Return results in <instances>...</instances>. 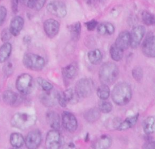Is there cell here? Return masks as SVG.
Segmentation results:
<instances>
[{
    "label": "cell",
    "instance_id": "6da1fadb",
    "mask_svg": "<svg viewBox=\"0 0 155 149\" xmlns=\"http://www.w3.org/2000/svg\"><path fill=\"white\" fill-rule=\"evenodd\" d=\"M132 90L130 85L125 82L117 83L113 88L111 98L117 105H127L131 99Z\"/></svg>",
    "mask_w": 155,
    "mask_h": 149
},
{
    "label": "cell",
    "instance_id": "7a4b0ae2",
    "mask_svg": "<svg viewBox=\"0 0 155 149\" xmlns=\"http://www.w3.org/2000/svg\"><path fill=\"white\" fill-rule=\"evenodd\" d=\"M119 70L113 62H107L102 65L99 71V78L102 84L110 85L118 78Z\"/></svg>",
    "mask_w": 155,
    "mask_h": 149
},
{
    "label": "cell",
    "instance_id": "3957f363",
    "mask_svg": "<svg viewBox=\"0 0 155 149\" xmlns=\"http://www.w3.org/2000/svg\"><path fill=\"white\" fill-rule=\"evenodd\" d=\"M36 116L26 113H17L11 119L12 125L20 130H26L33 126L36 122Z\"/></svg>",
    "mask_w": 155,
    "mask_h": 149
},
{
    "label": "cell",
    "instance_id": "277c9868",
    "mask_svg": "<svg viewBox=\"0 0 155 149\" xmlns=\"http://www.w3.org/2000/svg\"><path fill=\"white\" fill-rule=\"evenodd\" d=\"M22 62L27 68L33 71H40L45 66V60L42 56L30 53L24 55Z\"/></svg>",
    "mask_w": 155,
    "mask_h": 149
},
{
    "label": "cell",
    "instance_id": "5b68a950",
    "mask_svg": "<svg viewBox=\"0 0 155 149\" xmlns=\"http://www.w3.org/2000/svg\"><path fill=\"white\" fill-rule=\"evenodd\" d=\"M94 88V85L93 80L89 78H82L76 82L74 91L78 97L85 98L91 96Z\"/></svg>",
    "mask_w": 155,
    "mask_h": 149
},
{
    "label": "cell",
    "instance_id": "8992f818",
    "mask_svg": "<svg viewBox=\"0 0 155 149\" xmlns=\"http://www.w3.org/2000/svg\"><path fill=\"white\" fill-rule=\"evenodd\" d=\"M17 90L22 94H28L34 88V82L31 76L27 73H23L19 76L16 81Z\"/></svg>",
    "mask_w": 155,
    "mask_h": 149
},
{
    "label": "cell",
    "instance_id": "52a82bcc",
    "mask_svg": "<svg viewBox=\"0 0 155 149\" xmlns=\"http://www.w3.org/2000/svg\"><path fill=\"white\" fill-rule=\"evenodd\" d=\"M45 143L48 148L56 149L60 148L62 144V139L59 131L54 129L50 130L46 135Z\"/></svg>",
    "mask_w": 155,
    "mask_h": 149
},
{
    "label": "cell",
    "instance_id": "ba28073f",
    "mask_svg": "<svg viewBox=\"0 0 155 149\" xmlns=\"http://www.w3.org/2000/svg\"><path fill=\"white\" fill-rule=\"evenodd\" d=\"M47 9L51 15L59 18H64L67 15V8L65 4L61 1H53L48 3Z\"/></svg>",
    "mask_w": 155,
    "mask_h": 149
},
{
    "label": "cell",
    "instance_id": "9c48e42d",
    "mask_svg": "<svg viewBox=\"0 0 155 149\" xmlns=\"http://www.w3.org/2000/svg\"><path fill=\"white\" fill-rule=\"evenodd\" d=\"M142 51L147 57L154 58L155 56V39L152 33H149L146 36L142 45Z\"/></svg>",
    "mask_w": 155,
    "mask_h": 149
},
{
    "label": "cell",
    "instance_id": "30bf717a",
    "mask_svg": "<svg viewBox=\"0 0 155 149\" xmlns=\"http://www.w3.org/2000/svg\"><path fill=\"white\" fill-rule=\"evenodd\" d=\"M145 33V28L143 25L135 26L130 34V45L133 48H137L140 44Z\"/></svg>",
    "mask_w": 155,
    "mask_h": 149
},
{
    "label": "cell",
    "instance_id": "8fae6325",
    "mask_svg": "<svg viewBox=\"0 0 155 149\" xmlns=\"http://www.w3.org/2000/svg\"><path fill=\"white\" fill-rule=\"evenodd\" d=\"M62 123L65 129L70 132H74L78 126L75 116L68 111H64L62 113Z\"/></svg>",
    "mask_w": 155,
    "mask_h": 149
},
{
    "label": "cell",
    "instance_id": "7c38bea8",
    "mask_svg": "<svg viewBox=\"0 0 155 149\" xmlns=\"http://www.w3.org/2000/svg\"><path fill=\"white\" fill-rule=\"evenodd\" d=\"M42 141V134L39 130L30 131L24 139V143L28 148L34 149L38 148Z\"/></svg>",
    "mask_w": 155,
    "mask_h": 149
},
{
    "label": "cell",
    "instance_id": "4fadbf2b",
    "mask_svg": "<svg viewBox=\"0 0 155 149\" xmlns=\"http://www.w3.org/2000/svg\"><path fill=\"white\" fill-rule=\"evenodd\" d=\"M44 30L49 38H54L59 30V23L55 19H48L44 22Z\"/></svg>",
    "mask_w": 155,
    "mask_h": 149
},
{
    "label": "cell",
    "instance_id": "5bb4252c",
    "mask_svg": "<svg viewBox=\"0 0 155 149\" xmlns=\"http://www.w3.org/2000/svg\"><path fill=\"white\" fill-rule=\"evenodd\" d=\"M76 94L74 90L71 88L67 89L63 92H57V101L61 107H65L68 102L73 101Z\"/></svg>",
    "mask_w": 155,
    "mask_h": 149
},
{
    "label": "cell",
    "instance_id": "9a60e30c",
    "mask_svg": "<svg viewBox=\"0 0 155 149\" xmlns=\"http://www.w3.org/2000/svg\"><path fill=\"white\" fill-rule=\"evenodd\" d=\"M114 44L123 51L127 49L130 45V34L128 31L120 32L117 37Z\"/></svg>",
    "mask_w": 155,
    "mask_h": 149
},
{
    "label": "cell",
    "instance_id": "2e32d148",
    "mask_svg": "<svg viewBox=\"0 0 155 149\" xmlns=\"http://www.w3.org/2000/svg\"><path fill=\"white\" fill-rule=\"evenodd\" d=\"M24 24V19L20 16H16L11 20L9 30L11 34L15 36L19 35L23 28Z\"/></svg>",
    "mask_w": 155,
    "mask_h": 149
},
{
    "label": "cell",
    "instance_id": "e0dca14e",
    "mask_svg": "<svg viewBox=\"0 0 155 149\" xmlns=\"http://www.w3.org/2000/svg\"><path fill=\"white\" fill-rule=\"evenodd\" d=\"M111 138L106 134H104L96 139L92 144L94 148H108L111 145Z\"/></svg>",
    "mask_w": 155,
    "mask_h": 149
},
{
    "label": "cell",
    "instance_id": "ac0fdd59",
    "mask_svg": "<svg viewBox=\"0 0 155 149\" xmlns=\"http://www.w3.org/2000/svg\"><path fill=\"white\" fill-rule=\"evenodd\" d=\"M46 120L48 125L52 129H60L61 123L59 114L54 111H48L46 114Z\"/></svg>",
    "mask_w": 155,
    "mask_h": 149
},
{
    "label": "cell",
    "instance_id": "d6986e66",
    "mask_svg": "<svg viewBox=\"0 0 155 149\" xmlns=\"http://www.w3.org/2000/svg\"><path fill=\"white\" fill-rule=\"evenodd\" d=\"M138 116L139 114H137L127 118L123 122L119 124L117 129L120 131H124L133 127L136 124L138 119Z\"/></svg>",
    "mask_w": 155,
    "mask_h": 149
},
{
    "label": "cell",
    "instance_id": "ffe728a7",
    "mask_svg": "<svg viewBox=\"0 0 155 149\" xmlns=\"http://www.w3.org/2000/svg\"><path fill=\"white\" fill-rule=\"evenodd\" d=\"M78 65L75 62L71 63L62 68V75L67 79H73L78 73Z\"/></svg>",
    "mask_w": 155,
    "mask_h": 149
},
{
    "label": "cell",
    "instance_id": "44dd1931",
    "mask_svg": "<svg viewBox=\"0 0 155 149\" xmlns=\"http://www.w3.org/2000/svg\"><path fill=\"white\" fill-rule=\"evenodd\" d=\"M47 93L42 95L41 101L43 104L47 107H51L56 104L57 101V92L46 91Z\"/></svg>",
    "mask_w": 155,
    "mask_h": 149
},
{
    "label": "cell",
    "instance_id": "7402d4cb",
    "mask_svg": "<svg viewBox=\"0 0 155 149\" xmlns=\"http://www.w3.org/2000/svg\"><path fill=\"white\" fill-rule=\"evenodd\" d=\"M2 98L4 102L9 105H13L16 104L18 101H19V97L18 94L16 93L10 91V90H6L2 95Z\"/></svg>",
    "mask_w": 155,
    "mask_h": 149
},
{
    "label": "cell",
    "instance_id": "603a6c76",
    "mask_svg": "<svg viewBox=\"0 0 155 149\" xmlns=\"http://www.w3.org/2000/svg\"><path fill=\"white\" fill-rule=\"evenodd\" d=\"M101 117V111L98 108H93L88 110L84 113V118L90 123L97 121Z\"/></svg>",
    "mask_w": 155,
    "mask_h": 149
},
{
    "label": "cell",
    "instance_id": "cb8c5ba5",
    "mask_svg": "<svg viewBox=\"0 0 155 149\" xmlns=\"http://www.w3.org/2000/svg\"><path fill=\"white\" fill-rule=\"evenodd\" d=\"M97 30L101 35H111L114 32V27L110 22H103L97 27Z\"/></svg>",
    "mask_w": 155,
    "mask_h": 149
},
{
    "label": "cell",
    "instance_id": "d4e9b609",
    "mask_svg": "<svg viewBox=\"0 0 155 149\" xmlns=\"http://www.w3.org/2000/svg\"><path fill=\"white\" fill-rule=\"evenodd\" d=\"M12 47L10 43L6 42L0 47V62L5 61L10 56Z\"/></svg>",
    "mask_w": 155,
    "mask_h": 149
},
{
    "label": "cell",
    "instance_id": "484cf974",
    "mask_svg": "<svg viewBox=\"0 0 155 149\" xmlns=\"http://www.w3.org/2000/svg\"><path fill=\"white\" fill-rule=\"evenodd\" d=\"M143 131L147 134H151L154 132V118L147 117L143 122Z\"/></svg>",
    "mask_w": 155,
    "mask_h": 149
},
{
    "label": "cell",
    "instance_id": "4316f807",
    "mask_svg": "<svg viewBox=\"0 0 155 149\" xmlns=\"http://www.w3.org/2000/svg\"><path fill=\"white\" fill-rule=\"evenodd\" d=\"M88 59L91 64L97 65L101 62L102 55L99 49H95L88 53Z\"/></svg>",
    "mask_w": 155,
    "mask_h": 149
},
{
    "label": "cell",
    "instance_id": "83f0119b",
    "mask_svg": "<svg viewBox=\"0 0 155 149\" xmlns=\"http://www.w3.org/2000/svg\"><path fill=\"white\" fill-rule=\"evenodd\" d=\"M10 141L11 145L15 148H20L24 144V137L19 133H12L10 135Z\"/></svg>",
    "mask_w": 155,
    "mask_h": 149
},
{
    "label": "cell",
    "instance_id": "f1b7e54d",
    "mask_svg": "<svg viewBox=\"0 0 155 149\" xmlns=\"http://www.w3.org/2000/svg\"><path fill=\"white\" fill-rule=\"evenodd\" d=\"M110 54L111 59L115 61H120L124 56V51L117 47L114 44L110 48Z\"/></svg>",
    "mask_w": 155,
    "mask_h": 149
},
{
    "label": "cell",
    "instance_id": "f546056e",
    "mask_svg": "<svg viewBox=\"0 0 155 149\" xmlns=\"http://www.w3.org/2000/svg\"><path fill=\"white\" fill-rule=\"evenodd\" d=\"M19 1L25 4L29 8L39 10L44 6L46 0H19Z\"/></svg>",
    "mask_w": 155,
    "mask_h": 149
},
{
    "label": "cell",
    "instance_id": "4dcf8cb0",
    "mask_svg": "<svg viewBox=\"0 0 155 149\" xmlns=\"http://www.w3.org/2000/svg\"><path fill=\"white\" fill-rule=\"evenodd\" d=\"M97 95L101 100H106L108 98L110 93V88L108 85L102 84L97 89Z\"/></svg>",
    "mask_w": 155,
    "mask_h": 149
},
{
    "label": "cell",
    "instance_id": "1f68e13d",
    "mask_svg": "<svg viewBox=\"0 0 155 149\" xmlns=\"http://www.w3.org/2000/svg\"><path fill=\"white\" fill-rule=\"evenodd\" d=\"M81 30V25L79 22H76L75 24L70 26V33H71V36L72 39L74 41L78 40L80 36Z\"/></svg>",
    "mask_w": 155,
    "mask_h": 149
},
{
    "label": "cell",
    "instance_id": "d6a6232c",
    "mask_svg": "<svg viewBox=\"0 0 155 149\" xmlns=\"http://www.w3.org/2000/svg\"><path fill=\"white\" fill-rule=\"evenodd\" d=\"M142 19L143 23L147 25H153L155 22L154 15L147 11H143L142 13Z\"/></svg>",
    "mask_w": 155,
    "mask_h": 149
},
{
    "label": "cell",
    "instance_id": "836d02e7",
    "mask_svg": "<svg viewBox=\"0 0 155 149\" xmlns=\"http://www.w3.org/2000/svg\"><path fill=\"white\" fill-rule=\"evenodd\" d=\"M98 109L103 113H108L112 110V105L110 102L102 100L99 103Z\"/></svg>",
    "mask_w": 155,
    "mask_h": 149
},
{
    "label": "cell",
    "instance_id": "e575fe53",
    "mask_svg": "<svg viewBox=\"0 0 155 149\" xmlns=\"http://www.w3.org/2000/svg\"><path fill=\"white\" fill-rule=\"evenodd\" d=\"M37 82L42 90L45 91H51L53 88V85L50 82L42 78H38L37 79Z\"/></svg>",
    "mask_w": 155,
    "mask_h": 149
},
{
    "label": "cell",
    "instance_id": "d590c367",
    "mask_svg": "<svg viewBox=\"0 0 155 149\" xmlns=\"http://www.w3.org/2000/svg\"><path fill=\"white\" fill-rule=\"evenodd\" d=\"M133 78L137 81H140L143 77V70L140 67H135L132 70Z\"/></svg>",
    "mask_w": 155,
    "mask_h": 149
},
{
    "label": "cell",
    "instance_id": "8d00e7d4",
    "mask_svg": "<svg viewBox=\"0 0 155 149\" xmlns=\"http://www.w3.org/2000/svg\"><path fill=\"white\" fill-rule=\"evenodd\" d=\"M12 34L9 30V29L8 28H4L1 34V38L2 41L6 42H7L12 37Z\"/></svg>",
    "mask_w": 155,
    "mask_h": 149
},
{
    "label": "cell",
    "instance_id": "74e56055",
    "mask_svg": "<svg viewBox=\"0 0 155 149\" xmlns=\"http://www.w3.org/2000/svg\"><path fill=\"white\" fill-rule=\"evenodd\" d=\"M4 72L6 76L10 75L13 72V64L12 63L8 62L6 64L4 65V67L3 68Z\"/></svg>",
    "mask_w": 155,
    "mask_h": 149
},
{
    "label": "cell",
    "instance_id": "f35d334b",
    "mask_svg": "<svg viewBox=\"0 0 155 149\" xmlns=\"http://www.w3.org/2000/svg\"><path fill=\"white\" fill-rule=\"evenodd\" d=\"M7 16V10L5 7L0 5V26L4 23Z\"/></svg>",
    "mask_w": 155,
    "mask_h": 149
},
{
    "label": "cell",
    "instance_id": "ab89813d",
    "mask_svg": "<svg viewBox=\"0 0 155 149\" xmlns=\"http://www.w3.org/2000/svg\"><path fill=\"white\" fill-rule=\"evenodd\" d=\"M85 26L87 27V28L90 30H93L97 25V22L96 21H95L94 19L93 20H90L87 22H85Z\"/></svg>",
    "mask_w": 155,
    "mask_h": 149
},
{
    "label": "cell",
    "instance_id": "60d3db41",
    "mask_svg": "<svg viewBox=\"0 0 155 149\" xmlns=\"http://www.w3.org/2000/svg\"><path fill=\"white\" fill-rule=\"evenodd\" d=\"M19 0H12V9L13 13H16L18 12V3Z\"/></svg>",
    "mask_w": 155,
    "mask_h": 149
},
{
    "label": "cell",
    "instance_id": "b9f144b4",
    "mask_svg": "<svg viewBox=\"0 0 155 149\" xmlns=\"http://www.w3.org/2000/svg\"><path fill=\"white\" fill-rule=\"evenodd\" d=\"M155 144L154 141H148L147 143H145L143 148H154Z\"/></svg>",
    "mask_w": 155,
    "mask_h": 149
}]
</instances>
